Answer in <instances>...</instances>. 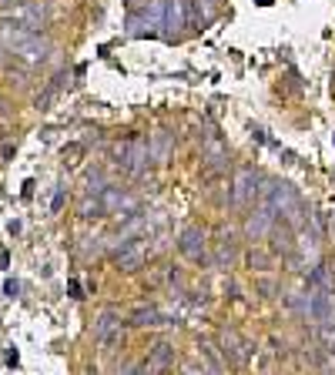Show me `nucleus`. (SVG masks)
Here are the masks:
<instances>
[{
	"mask_svg": "<svg viewBox=\"0 0 335 375\" xmlns=\"http://www.w3.org/2000/svg\"><path fill=\"white\" fill-rule=\"evenodd\" d=\"M0 44L7 47V51H14L17 57L24 60H44L47 57V40H40V34H31V31H24V27H0Z\"/></svg>",
	"mask_w": 335,
	"mask_h": 375,
	"instance_id": "nucleus-1",
	"label": "nucleus"
},
{
	"mask_svg": "<svg viewBox=\"0 0 335 375\" xmlns=\"http://www.w3.org/2000/svg\"><path fill=\"white\" fill-rule=\"evenodd\" d=\"M265 205L272 208V211H281V215H285V218H292V222H295L298 211H302V201H298L295 188H292V185H279V181L268 188V201H265Z\"/></svg>",
	"mask_w": 335,
	"mask_h": 375,
	"instance_id": "nucleus-2",
	"label": "nucleus"
},
{
	"mask_svg": "<svg viewBox=\"0 0 335 375\" xmlns=\"http://www.w3.org/2000/svg\"><path fill=\"white\" fill-rule=\"evenodd\" d=\"M114 154H117V161H121L128 171H134V174H138V171H145V168H148V161H151V148H148V144H141V141L117 144Z\"/></svg>",
	"mask_w": 335,
	"mask_h": 375,
	"instance_id": "nucleus-3",
	"label": "nucleus"
},
{
	"mask_svg": "<svg viewBox=\"0 0 335 375\" xmlns=\"http://www.w3.org/2000/svg\"><path fill=\"white\" fill-rule=\"evenodd\" d=\"M178 248H181V255H188L191 262H202L205 258V231L202 228H185Z\"/></svg>",
	"mask_w": 335,
	"mask_h": 375,
	"instance_id": "nucleus-4",
	"label": "nucleus"
},
{
	"mask_svg": "<svg viewBox=\"0 0 335 375\" xmlns=\"http://www.w3.org/2000/svg\"><path fill=\"white\" fill-rule=\"evenodd\" d=\"M14 20H17V27L38 34V27H44V20H47V10H44L40 3H27V7L14 10Z\"/></svg>",
	"mask_w": 335,
	"mask_h": 375,
	"instance_id": "nucleus-5",
	"label": "nucleus"
},
{
	"mask_svg": "<svg viewBox=\"0 0 335 375\" xmlns=\"http://www.w3.org/2000/svg\"><path fill=\"white\" fill-rule=\"evenodd\" d=\"M272 222H275V211H272L268 205L259 208V211L248 218V225H245L248 238H255V242H259V238H265V235H268V228H272Z\"/></svg>",
	"mask_w": 335,
	"mask_h": 375,
	"instance_id": "nucleus-6",
	"label": "nucleus"
},
{
	"mask_svg": "<svg viewBox=\"0 0 335 375\" xmlns=\"http://www.w3.org/2000/svg\"><path fill=\"white\" fill-rule=\"evenodd\" d=\"M255 185H259V174H255V171H242V174L235 178V194H231L235 205H245V201L255 194Z\"/></svg>",
	"mask_w": 335,
	"mask_h": 375,
	"instance_id": "nucleus-7",
	"label": "nucleus"
},
{
	"mask_svg": "<svg viewBox=\"0 0 335 375\" xmlns=\"http://www.w3.org/2000/svg\"><path fill=\"white\" fill-rule=\"evenodd\" d=\"M114 258H117V265H121L124 272H134L138 265L145 262V255H141V248H138V244H134V242H124V248H121V251H117Z\"/></svg>",
	"mask_w": 335,
	"mask_h": 375,
	"instance_id": "nucleus-8",
	"label": "nucleus"
},
{
	"mask_svg": "<svg viewBox=\"0 0 335 375\" xmlns=\"http://www.w3.org/2000/svg\"><path fill=\"white\" fill-rule=\"evenodd\" d=\"M309 312H312V319L316 322H325L332 315V305H329V292H322L318 288L316 295H309Z\"/></svg>",
	"mask_w": 335,
	"mask_h": 375,
	"instance_id": "nucleus-9",
	"label": "nucleus"
},
{
	"mask_svg": "<svg viewBox=\"0 0 335 375\" xmlns=\"http://www.w3.org/2000/svg\"><path fill=\"white\" fill-rule=\"evenodd\" d=\"M185 24V14H181V0H168L165 10H161V27L168 31H178Z\"/></svg>",
	"mask_w": 335,
	"mask_h": 375,
	"instance_id": "nucleus-10",
	"label": "nucleus"
},
{
	"mask_svg": "<svg viewBox=\"0 0 335 375\" xmlns=\"http://www.w3.org/2000/svg\"><path fill=\"white\" fill-rule=\"evenodd\" d=\"M224 356L231 358V362H245L248 358V342H242L235 332H228L224 335Z\"/></svg>",
	"mask_w": 335,
	"mask_h": 375,
	"instance_id": "nucleus-11",
	"label": "nucleus"
},
{
	"mask_svg": "<svg viewBox=\"0 0 335 375\" xmlns=\"http://www.w3.org/2000/svg\"><path fill=\"white\" fill-rule=\"evenodd\" d=\"M131 325H158V312L154 308H138L131 315Z\"/></svg>",
	"mask_w": 335,
	"mask_h": 375,
	"instance_id": "nucleus-12",
	"label": "nucleus"
},
{
	"mask_svg": "<svg viewBox=\"0 0 335 375\" xmlns=\"http://www.w3.org/2000/svg\"><path fill=\"white\" fill-rule=\"evenodd\" d=\"M114 325H117V322H114V315H111V312H108L104 319L97 322V328H94V335H97V338H104V335H108V332H111V328H114Z\"/></svg>",
	"mask_w": 335,
	"mask_h": 375,
	"instance_id": "nucleus-13",
	"label": "nucleus"
},
{
	"mask_svg": "<svg viewBox=\"0 0 335 375\" xmlns=\"http://www.w3.org/2000/svg\"><path fill=\"white\" fill-rule=\"evenodd\" d=\"M248 262H252V268H268V255L265 251H252Z\"/></svg>",
	"mask_w": 335,
	"mask_h": 375,
	"instance_id": "nucleus-14",
	"label": "nucleus"
},
{
	"mask_svg": "<svg viewBox=\"0 0 335 375\" xmlns=\"http://www.w3.org/2000/svg\"><path fill=\"white\" fill-rule=\"evenodd\" d=\"M0 3H10V0H0ZM20 3H24V0H20Z\"/></svg>",
	"mask_w": 335,
	"mask_h": 375,
	"instance_id": "nucleus-15",
	"label": "nucleus"
}]
</instances>
